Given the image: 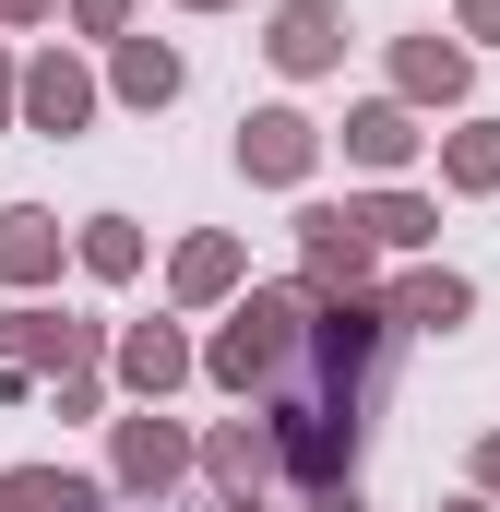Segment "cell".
<instances>
[{
    "label": "cell",
    "instance_id": "7a4b0ae2",
    "mask_svg": "<svg viewBox=\"0 0 500 512\" xmlns=\"http://www.w3.org/2000/svg\"><path fill=\"white\" fill-rule=\"evenodd\" d=\"M274 60H286V72H334V60H346V12H334V0H286V12H274Z\"/></svg>",
    "mask_w": 500,
    "mask_h": 512
},
{
    "label": "cell",
    "instance_id": "603a6c76",
    "mask_svg": "<svg viewBox=\"0 0 500 512\" xmlns=\"http://www.w3.org/2000/svg\"><path fill=\"white\" fill-rule=\"evenodd\" d=\"M0 12H12V24H36V12H48V0H0Z\"/></svg>",
    "mask_w": 500,
    "mask_h": 512
},
{
    "label": "cell",
    "instance_id": "4fadbf2b",
    "mask_svg": "<svg viewBox=\"0 0 500 512\" xmlns=\"http://www.w3.org/2000/svg\"><path fill=\"white\" fill-rule=\"evenodd\" d=\"M203 465H215V477H227V489H262V477H274V441H262V429H215V453H203Z\"/></svg>",
    "mask_w": 500,
    "mask_h": 512
},
{
    "label": "cell",
    "instance_id": "52a82bcc",
    "mask_svg": "<svg viewBox=\"0 0 500 512\" xmlns=\"http://www.w3.org/2000/svg\"><path fill=\"white\" fill-rule=\"evenodd\" d=\"M298 227H310V274H322V286H358V274H370V239H358L334 203H322V215H298Z\"/></svg>",
    "mask_w": 500,
    "mask_h": 512
},
{
    "label": "cell",
    "instance_id": "5b68a950",
    "mask_svg": "<svg viewBox=\"0 0 500 512\" xmlns=\"http://www.w3.org/2000/svg\"><path fill=\"white\" fill-rule=\"evenodd\" d=\"M179 465H191V441H179L167 417H131V429H120V477H131V489H167Z\"/></svg>",
    "mask_w": 500,
    "mask_h": 512
},
{
    "label": "cell",
    "instance_id": "8992f818",
    "mask_svg": "<svg viewBox=\"0 0 500 512\" xmlns=\"http://www.w3.org/2000/svg\"><path fill=\"white\" fill-rule=\"evenodd\" d=\"M0 512H96V477H72V465H24V477H0Z\"/></svg>",
    "mask_w": 500,
    "mask_h": 512
},
{
    "label": "cell",
    "instance_id": "277c9868",
    "mask_svg": "<svg viewBox=\"0 0 500 512\" xmlns=\"http://www.w3.org/2000/svg\"><path fill=\"white\" fill-rule=\"evenodd\" d=\"M239 167L250 179H298V167H310V120H298V108H262V120L239 131Z\"/></svg>",
    "mask_w": 500,
    "mask_h": 512
},
{
    "label": "cell",
    "instance_id": "3957f363",
    "mask_svg": "<svg viewBox=\"0 0 500 512\" xmlns=\"http://www.w3.org/2000/svg\"><path fill=\"white\" fill-rule=\"evenodd\" d=\"M24 120L36 131H84L96 120V84H84L72 60H36V72H24Z\"/></svg>",
    "mask_w": 500,
    "mask_h": 512
},
{
    "label": "cell",
    "instance_id": "e0dca14e",
    "mask_svg": "<svg viewBox=\"0 0 500 512\" xmlns=\"http://www.w3.org/2000/svg\"><path fill=\"white\" fill-rule=\"evenodd\" d=\"M405 322H465V274H405Z\"/></svg>",
    "mask_w": 500,
    "mask_h": 512
},
{
    "label": "cell",
    "instance_id": "ac0fdd59",
    "mask_svg": "<svg viewBox=\"0 0 500 512\" xmlns=\"http://www.w3.org/2000/svg\"><path fill=\"white\" fill-rule=\"evenodd\" d=\"M453 191H500V131H453Z\"/></svg>",
    "mask_w": 500,
    "mask_h": 512
},
{
    "label": "cell",
    "instance_id": "d4e9b609",
    "mask_svg": "<svg viewBox=\"0 0 500 512\" xmlns=\"http://www.w3.org/2000/svg\"><path fill=\"white\" fill-rule=\"evenodd\" d=\"M0 108H12V72H0Z\"/></svg>",
    "mask_w": 500,
    "mask_h": 512
},
{
    "label": "cell",
    "instance_id": "d6986e66",
    "mask_svg": "<svg viewBox=\"0 0 500 512\" xmlns=\"http://www.w3.org/2000/svg\"><path fill=\"white\" fill-rule=\"evenodd\" d=\"M405 84L417 96H465V48H405Z\"/></svg>",
    "mask_w": 500,
    "mask_h": 512
},
{
    "label": "cell",
    "instance_id": "8fae6325",
    "mask_svg": "<svg viewBox=\"0 0 500 512\" xmlns=\"http://www.w3.org/2000/svg\"><path fill=\"white\" fill-rule=\"evenodd\" d=\"M120 96H131V108H167V96H179V48L131 36V48H120Z\"/></svg>",
    "mask_w": 500,
    "mask_h": 512
},
{
    "label": "cell",
    "instance_id": "2e32d148",
    "mask_svg": "<svg viewBox=\"0 0 500 512\" xmlns=\"http://www.w3.org/2000/svg\"><path fill=\"white\" fill-rule=\"evenodd\" d=\"M84 262H96V274H131V262H143V227H131V215H96V227H84Z\"/></svg>",
    "mask_w": 500,
    "mask_h": 512
},
{
    "label": "cell",
    "instance_id": "484cf974",
    "mask_svg": "<svg viewBox=\"0 0 500 512\" xmlns=\"http://www.w3.org/2000/svg\"><path fill=\"white\" fill-rule=\"evenodd\" d=\"M465 512H477V501H465Z\"/></svg>",
    "mask_w": 500,
    "mask_h": 512
},
{
    "label": "cell",
    "instance_id": "30bf717a",
    "mask_svg": "<svg viewBox=\"0 0 500 512\" xmlns=\"http://www.w3.org/2000/svg\"><path fill=\"white\" fill-rule=\"evenodd\" d=\"M346 155H358V167H405V155H417V120H405V108H358V120H346Z\"/></svg>",
    "mask_w": 500,
    "mask_h": 512
},
{
    "label": "cell",
    "instance_id": "44dd1931",
    "mask_svg": "<svg viewBox=\"0 0 500 512\" xmlns=\"http://www.w3.org/2000/svg\"><path fill=\"white\" fill-rule=\"evenodd\" d=\"M465 36H500V0H465Z\"/></svg>",
    "mask_w": 500,
    "mask_h": 512
},
{
    "label": "cell",
    "instance_id": "5bb4252c",
    "mask_svg": "<svg viewBox=\"0 0 500 512\" xmlns=\"http://www.w3.org/2000/svg\"><path fill=\"white\" fill-rule=\"evenodd\" d=\"M0 358H12V370H24V358H60V370H72V358H84V334H72V322H36V310H24V322H0Z\"/></svg>",
    "mask_w": 500,
    "mask_h": 512
},
{
    "label": "cell",
    "instance_id": "7c38bea8",
    "mask_svg": "<svg viewBox=\"0 0 500 512\" xmlns=\"http://www.w3.org/2000/svg\"><path fill=\"white\" fill-rule=\"evenodd\" d=\"M346 227H370V239H393V251H417V239H429V227H441V215H429V203H417V191H381V203H358V215H346Z\"/></svg>",
    "mask_w": 500,
    "mask_h": 512
},
{
    "label": "cell",
    "instance_id": "4316f807",
    "mask_svg": "<svg viewBox=\"0 0 500 512\" xmlns=\"http://www.w3.org/2000/svg\"><path fill=\"white\" fill-rule=\"evenodd\" d=\"M239 512H250V501H239Z\"/></svg>",
    "mask_w": 500,
    "mask_h": 512
},
{
    "label": "cell",
    "instance_id": "cb8c5ba5",
    "mask_svg": "<svg viewBox=\"0 0 500 512\" xmlns=\"http://www.w3.org/2000/svg\"><path fill=\"white\" fill-rule=\"evenodd\" d=\"M477 477H489V489H500V441H489V453H477Z\"/></svg>",
    "mask_w": 500,
    "mask_h": 512
},
{
    "label": "cell",
    "instance_id": "9a60e30c",
    "mask_svg": "<svg viewBox=\"0 0 500 512\" xmlns=\"http://www.w3.org/2000/svg\"><path fill=\"white\" fill-rule=\"evenodd\" d=\"M239 286V239H191L179 251V298H227Z\"/></svg>",
    "mask_w": 500,
    "mask_h": 512
},
{
    "label": "cell",
    "instance_id": "7402d4cb",
    "mask_svg": "<svg viewBox=\"0 0 500 512\" xmlns=\"http://www.w3.org/2000/svg\"><path fill=\"white\" fill-rule=\"evenodd\" d=\"M310 512H358V489H322V501H310Z\"/></svg>",
    "mask_w": 500,
    "mask_h": 512
},
{
    "label": "cell",
    "instance_id": "9c48e42d",
    "mask_svg": "<svg viewBox=\"0 0 500 512\" xmlns=\"http://www.w3.org/2000/svg\"><path fill=\"white\" fill-rule=\"evenodd\" d=\"M179 370H191V346H179L167 322H131V346H120V382H131V393H167Z\"/></svg>",
    "mask_w": 500,
    "mask_h": 512
},
{
    "label": "cell",
    "instance_id": "6da1fadb",
    "mask_svg": "<svg viewBox=\"0 0 500 512\" xmlns=\"http://www.w3.org/2000/svg\"><path fill=\"white\" fill-rule=\"evenodd\" d=\"M298 346H310V298L298 286H250V310L215 334V382L227 393H286V370H298Z\"/></svg>",
    "mask_w": 500,
    "mask_h": 512
},
{
    "label": "cell",
    "instance_id": "ffe728a7",
    "mask_svg": "<svg viewBox=\"0 0 500 512\" xmlns=\"http://www.w3.org/2000/svg\"><path fill=\"white\" fill-rule=\"evenodd\" d=\"M72 12H84V24H96V36H108V24H120V12H131V0H72Z\"/></svg>",
    "mask_w": 500,
    "mask_h": 512
},
{
    "label": "cell",
    "instance_id": "ba28073f",
    "mask_svg": "<svg viewBox=\"0 0 500 512\" xmlns=\"http://www.w3.org/2000/svg\"><path fill=\"white\" fill-rule=\"evenodd\" d=\"M48 262H60V227H48L36 203H12V215H0V274H12V286H36Z\"/></svg>",
    "mask_w": 500,
    "mask_h": 512
}]
</instances>
